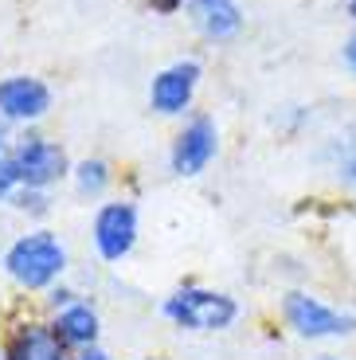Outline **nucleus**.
<instances>
[{"mask_svg": "<svg viewBox=\"0 0 356 360\" xmlns=\"http://www.w3.org/2000/svg\"><path fill=\"white\" fill-rule=\"evenodd\" d=\"M348 12H352V20H356V0H348Z\"/></svg>", "mask_w": 356, "mask_h": 360, "instance_id": "nucleus-17", "label": "nucleus"}, {"mask_svg": "<svg viewBox=\"0 0 356 360\" xmlns=\"http://www.w3.org/2000/svg\"><path fill=\"white\" fill-rule=\"evenodd\" d=\"M165 314L184 329L212 333V329H223V325L235 321V302L227 294H215V290H180L165 302Z\"/></svg>", "mask_w": 356, "mask_h": 360, "instance_id": "nucleus-3", "label": "nucleus"}, {"mask_svg": "<svg viewBox=\"0 0 356 360\" xmlns=\"http://www.w3.org/2000/svg\"><path fill=\"white\" fill-rule=\"evenodd\" d=\"M0 149H4V126H0Z\"/></svg>", "mask_w": 356, "mask_h": 360, "instance_id": "nucleus-18", "label": "nucleus"}, {"mask_svg": "<svg viewBox=\"0 0 356 360\" xmlns=\"http://www.w3.org/2000/svg\"><path fill=\"white\" fill-rule=\"evenodd\" d=\"M192 20L204 36L212 39H227L239 32L243 24V12L235 0H192Z\"/></svg>", "mask_w": 356, "mask_h": 360, "instance_id": "nucleus-10", "label": "nucleus"}, {"mask_svg": "<svg viewBox=\"0 0 356 360\" xmlns=\"http://www.w3.org/2000/svg\"><path fill=\"white\" fill-rule=\"evenodd\" d=\"M200 82V67L188 59V63H177L169 67V71H160L157 79H153V110H160V114H180V110L192 102V90H196Z\"/></svg>", "mask_w": 356, "mask_h": 360, "instance_id": "nucleus-8", "label": "nucleus"}, {"mask_svg": "<svg viewBox=\"0 0 356 360\" xmlns=\"http://www.w3.org/2000/svg\"><path fill=\"white\" fill-rule=\"evenodd\" d=\"M75 180H79L82 192H102L106 188V180H110V172H106L102 161H82L79 172H75Z\"/></svg>", "mask_w": 356, "mask_h": 360, "instance_id": "nucleus-12", "label": "nucleus"}, {"mask_svg": "<svg viewBox=\"0 0 356 360\" xmlns=\"http://www.w3.org/2000/svg\"><path fill=\"white\" fill-rule=\"evenodd\" d=\"M137 239V212L129 204H106L94 219V247H98L102 259H122L129 255Z\"/></svg>", "mask_w": 356, "mask_h": 360, "instance_id": "nucleus-5", "label": "nucleus"}, {"mask_svg": "<svg viewBox=\"0 0 356 360\" xmlns=\"http://www.w3.org/2000/svg\"><path fill=\"white\" fill-rule=\"evenodd\" d=\"M215 157V126L212 117H196L172 145V172L180 176H196L208 169V161Z\"/></svg>", "mask_w": 356, "mask_h": 360, "instance_id": "nucleus-7", "label": "nucleus"}, {"mask_svg": "<svg viewBox=\"0 0 356 360\" xmlns=\"http://www.w3.org/2000/svg\"><path fill=\"white\" fill-rule=\"evenodd\" d=\"M12 165H16L20 184H27V188H47L51 180H59L67 172V153H63L59 145L44 141V137H27L16 153H12Z\"/></svg>", "mask_w": 356, "mask_h": 360, "instance_id": "nucleus-4", "label": "nucleus"}, {"mask_svg": "<svg viewBox=\"0 0 356 360\" xmlns=\"http://www.w3.org/2000/svg\"><path fill=\"white\" fill-rule=\"evenodd\" d=\"M4 360H63V337L47 325H24L8 337Z\"/></svg>", "mask_w": 356, "mask_h": 360, "instance_id": "nucleus-9", "label": "nucleus"}, {"mask_svg": "<svg viewBox=\"0 0 356 360\" xmlns=\"http://www.w3.org/2000/svg\"><path fill=\"white\" fill-rule=\"evenodd\" d=\"M79 360H110V356H106V352H98V349H90V345H87V352H82Z\"/></svg>", "mask_w": 356, "mask_h": 360, "instance_id": "nucleus-16", "label": "nucleus"}, {"mask_svg": "<svg viewBox=\"0 0 356 360\" xmlns=\"http://www.w3.org/2000/svg\"><path fill=\"white\" fill-rule=\"evenodd\" d=\"M282 314H286V321H290V329H294L298 337H310V341H321V337H345V333L356 329L352 314H341V309L325 306V302L302 294V290H294V294L282 297Z\"/></svg>", "mask_w": 356, "mask_h": 360, "instance_id": "nucleus-2", "label": "nucleus"}, {"mask_svg": "<svg viewBox=\"0 0 356 360\" xmlns=\"http://www.w3.org/2000/svg\"><path fill=\"white\" fill-rule=\"evenodd\" d=\"M153 8H160V12H177L180 8V0H149Z\"/></svg>", "mask_w": 356, "mask_h": 360, "instance_id": "nucleus-15", "label": "nucleus"}, {"mask_svg": "<svg viewBox=\"0 0 356 360\" xmlns=\"http://www.w3.org/2000/svg\"><path fill=\"white\" fill-rule=\"evenodd\" d=\"M4 266L20 286L39 290L67 266V255H63L59 239H51L47 231H36V235H24L20 243H12V251L4 255Z\"/></svg>", "mask_w": 356, "mask_h": 360, "instance_id": "nucleus-1", "label": "nucleus"}, {"mask_svg": "<svg viewBox=\"0 0 356 360\" xmlns=\"http://www.w3.org/2000/svg\"><path fill=\"white\" fill-rule=\"evenodd\" d=\"M20 184V176H16V165H12V157H4L0 153V200L8 196L12 188Z\"/></svg>", "mask_w": 356, "mask_h": 360, "instance_id": "nucleus-13", "label": "nucleus"}, {"mask_svg": "<svg viewBox=\"0 0 356 360\" xmlns=\"http://www.w3.org/2000/svg\"><path fill=\"white\" fill-rule=\"evenodd\" d=\"M47 106H51V90L39 79L12 75V79L0 82V114L12 117V122H36L47 114Z\"/></svg>", "mask_w": 356, "mask_h": 360, "instance_id": "nucleus-6", "label": "nucleus"}, {"mask_svg": "<svg viewBox=\"0 0 356 360\" xmlns=\"http://www.w3.org/2000/svg\"><path fill=\"white\" fill-rule=\"evenodd\" d=\"M59 337L71 345H94V337H98V317H94V309L71 306L59 317Z\"/></svg>", "mask_w": 356, "mask_h": 360, "instance_id": "nucleus-11", "label": "nucleus"}, {"mask_svg": "<svg viewBox=\"0 0 356 360\" xmlns=\"http://www.w3.org/2000/svg\"><path fill=\"white\" fill-rule=\"evenodd\" d=\"M345 67H348V71L356 75V32H352V36L345 39Z\"/></svg>", "mask_w": 356, "mask_h": 360, "instance_id": "nucleus-14", "label": "nucleus"}]
</instances>
